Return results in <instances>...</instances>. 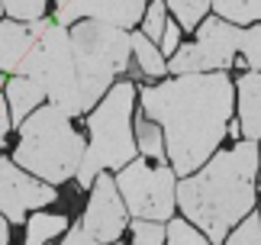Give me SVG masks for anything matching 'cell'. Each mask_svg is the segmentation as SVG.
Masks as SVG:
<instances>
[{"label":"cell","instance_id":"cb8c5ba5","mask_svg":"<svg viewBox=\"0 0 261 245\" xmlns=\"http://www.w3.org/2000/svg\"><path fill=\"white\" fill-rule=\"evenodd\" d=\"M168 7L162 0H152V7H145V16H142V36L148 42H155V39H162L165 26H168Z\"/></svg>","mask_w":261,"mask_h":245},{"label":"cell","instance_id":"484cf974","mask_svg":"<svg viewBox=\"0 0 261 245\" xmlns=\"http://www.w3.org/2000/svg\"><path fill=\"white\" fill-rule=\"evenodd\" d=\"M177 42H180V26L177 23H168L165 33H162V45H158V52H162L165 58H171L177 52Z\"/></svg>","mask_w":261,"mask_h":245},{"label":"cell","instance_id":"6da1fadb","mask_svg":"<svg viewBox=\"0 0 261 245\" xmlns=\"http://www.w3.org/2000/svg\"><path fill=\"white\" fill-rule=\"evenodd\" d=\"M142 116L162 126L165 155L174 178H190L216 155L236 107V84L226 71L177 75L165 84L142 87Z\"/></svg>","mask_w":261,"mask_h":245},{"label":"cell","instance_id":"ba28073f","mask_svg":"<svg viewBox=\"0 0 261 245\" xmlns=\"http://www.w3.org/2000/svg\"><path fill=\"white\" fill-rule=\"evenodd\" d=\"M239 36L242 29L226 23L219 16H206L197 26V39L190 45H177V52L168 58V71L177 75H213L236 65Z\"/></svg>","mask_w":261,"mask_h":245},{"label":"cell","instance_id":"5b68a950","mask_svg":"<svg viewBox=\"0 0 261 245\" xmlns=\"http://www.w3.org/2000/svg\"><path fill=\"white\" fill-rule=\"evenodd\" d=\"M29 29H33V48L23 58L16 75L33 81L45 94L48 104L58 107L65 116L87 113L84 100H81V84H77V68H74L68 29L45 16L29 23Z\"/></svg>","mask_w":261,"mask_h":245},{"label":"cell","instance_id":"e0dca14e","mask_svg":"<svg viewBox=\"0 0 261 245\" xmlns=\"http://www.w3.org/2000/svg\"><path fill=\"white\" fill-rule=\"evenodd\" d=\"M129 42H133V58L139 61V68H142L148 78H162L165 71H168L165 55L158 52V45L148 42L142 33H129Z\"/></svg>","mask_w":261,"mask_h":245},{"label":"cell","instance_id":"7c38bea8","mask_svg":"<svg viewBox=\"0 0 261 245\" xmlns=\"http://www.w3.org/2000/svg\"><path fill=\"white\" fill-rule=\"evenodd\" d=\"M236 100H239V129L248 142L261 136V71H245L236 81Z\"/></svg>","mask_w":261,"mask_h":245},{"label":"cell","instance_id":"d4e9b609","mask_svg":"<svg viewBox=\"0 0 261 245\" xmlns=\"http://www.w3.org/2000/svg\"><path fill=\"white\" fill-rule=\"evenodd\" d=\"M133 242L129 245H165V229L162 223H148V219H133ZM119 245V242H113Z\"/></svg>","mask_w":261,"mask_h":245},{"label":"cell","instance_id":"ffe728a7","mask_svg":"<svg viewBox=\"0 0 261 245\" xmlns=\"http://www.w3.org/2000/svg\"><path fill=\"white\" fill-rule=\"evenodd\" d=\"M239 55L248 71H261V23L242 29L239 36Z\"/></svg>","mask_w":261,"mask_h":245},{"label":"cell","instance_id":"44dd1931","mask_svg":"<svg viewBox=\"0 0 261 245\" xmlns=\"http://www.w3.org/2000/svg\"><path fill=\"white\" fill-rule=\"evenodd\" d=\"M165 245H210V239L197 226H190L187 219H168L165 229Z\"/></svg>","mask_w":261,"mask_h":245},{"label":"cell","instance_id":"4fadbf2b","mask_svg":"<svg viewBox=\"0 0 261 245\" xmlns=\"http://www.w3.org/2000/svg\"><path fill=\"white\" fill-rule=\"evenodd\" d=\"M33 48V29L29 23L0 19V75H16L23 58Z\"/></svg>","mask_w":261,"mask_h":245},{"label":"cell","instance_id":"5bb4252c","mask_svg":"<svg viewBox=\"0 0 261 245\" xmlns=\"http://www.w3.org/2000/svg\"><path fill=\"white\" fill-rule=\"evenodd\" d=\"M42 100H45V94L29 78L13 75L7 81V107H10V122H13V126H23V119L33 113V110L42 107Z\"/></svg>","mask_w":261,"mask_h":245},{"label":"cell","instance_id":"7402d4cb","mask_svg":"<svg viewBox=\"0 0 261 245\" xmlns=\"http://www.w3.org/2000/svg\"><path fill=\"white\" fill-rule=\"evenodd\" d=\"M0 4H4V13L16 23H36L48 10V0H0Z\"/></svg>","mask_w":261,"mask_h":245},{"label":"cell","instance_id":"2e32d148","mask_svg":"<svg viewBox=\"0 0 261 245\" xmlns=\"http://www.w3.org/2000/svg\"><path fill=\"white\" fill-rule=\"evenodd\" d=\"M210 10H216V16L232 26L261 23V0H210Z\"/></svg>","mask_w":261,"mask_h":245},{"label":"cell","instance_id":"277c9868","mask_svg":"<svg viewBox=\"0 0 261 245\" xmlns=\"http://www.w3.org/2000/svg\"><path fill=\"white\" fill-rule=\"evenodd\" d=\"M133 100H136V87L129 81H116L107 90V97L90 110L87 116L90 142L84 149L81 168L74 175L81 187H90L103 168H126L136 158L139 145L133 132Z\"/></svg>","mask_w":261,"mask_h":245},{"label":"cell","instance_id":"d6a6232c","mask_svg":"<svg viewBox=\"0 0 261 245\" xmlns=\"http://www.w3.org/2000/svg\"><path fill=\"white\" fill-rule=\"evenodd\" d=\"M258 216H261V213H258Z\"/></svg>","mask_w":261,"mask_h":245},{"label":"cell","instance_id":"4316f807","mask_svg":"<svg viewBox=\"0 0 261 245\" xmlns=\"http://www.w3.org/2000/svg\"><path fill=\"white\" fill-rule=\"evenodd\" d=\"M58 245H97L94 239L84 232V226H68V232H65V239L58 242Z\"/></svg>","mask_w":261,"mask_h":245},{"label":"cell","instance_id":"8fae6325","mask_svg":"<svg viewBox=\"0 0 261 245\" xmlns=\"http://www.w3.org/2000/svg\"><path fill=\"white\" fill-rule=\"evenodd\" d=\"M145 16V0H55V23L74 26L81 19H97V23L133 29Z\"/></svg>","mask_w":261,"mask_h":245},{"label":"cell","instance_id":"9a60e30c","mask_svg":"<svg viewBox=\"0 0 261 245\" xmlns=\"http://www.w3.org/2000/svg\"><path fill=\"white\" fill-rule=\"evenodd\" d=\"M68 232V216L62 213H33L26 223L23 245H48V239H58Z\"/></svg>","mask_w":261,"mask_h":245},{"label":"cell","instance_id":"52a82bcc","mask_svg":"<svg viewBox=\"0 0 261 245\" xmlns=\"http://www.w3.org/2000/svg\"><path fill=\"white\" fill-rule=\"evenodd\" d=\"M116 190L126 203V213L136 219H148V223H168L174 216V190H177V178L171 165H145L142 158H133L126 168L116 171Z\"/></svg>","mask_w":261,"mask_h":245},{"label":"cell","instance_id":"30bf717a","mask_svg":"<svg viewBox=\"0 0 261 245\" xmlns=\"http://www.w3.org/2000/svg\"><path fill=\"white\" fill-rule=\"evenodd\" d=\"M126 223H129V213L116 190V181L100 171L90 184V200L84 207V223H81L84 232L97 245H113L126 232Z\"/></svg>","mask_w":261,"mask_h":245},{"label":"cell","instance_id":"603a6c76","mask_svg":"<svg viewBox=\"0 0 261 245\" xmlns=\"http://www.w3.org/2000/svg\"><path fill=\"white\" fill-rule=\"evenodd\" d=\"M223 245H261V216L258 213H248V216L226 236Z\"/></svg>","mask_w":261,"mask_h":245},{"label":"cell","instance_id":"7a4b0ae2","mask_svg":"<svg viewBox=\"0 0 261 245\" xmlns=\"http://www.w3.org/2000/svg\"><path fill=\"white\" fill-rule=\"evenodd\" d=\"M255 175L258 145L242 139L232 149L216 152L203 168L177 184V207L210 242H226L229 232L255 210Z\"/></svg>","mask_w":261,"mask_h":245},{"label":"cell","instance_id":"3957f363","mask_svg":"<svg viewBox=\"0 0 261 245\" xmlns=\"http://www.w3.org/2000/svg\"><path fill=\"white\" fill-rule=\"evenodd\" d=\"M84 149V136L71 126V116L52 104H42L19 126L13 165L42 184H65L77 175Z\"/></svg>","mask_w":261,"mask_h":245},{"label":"cell","instance_id":"d6986e66","mask_svg":"<svg viewBox=\"0 0 261 245\" xmlns=\"http://www.w3.org/2000/svg\"><path fill=\"white\" fill-rule=\"evenodd\" d=\"M162 4L177 16L174 23L180 29H187V33L203 23V19H206V10H210V0H162Z\"/></svg>","mask_w":261,"mask_h":245},{"label":"cell","instance_id":"83f0119b","mask_svg":"<svg viewBox=\"0 0 261 245\" xmlns=\"http://www.w3.org/2000/svg\"><path fill=\"white\" fill-rule=\"evenodd\" d=\"M10 126H13V122H10V107H7V97H0V139H4L7 132H10Z\"/></svg>","mask_w":261,"mask_h":245},{"label":"cell","instance_id":"4dcf8cb0","mask_svg":"<svg viewBox=\"0 0 261 245\" xmlns=\"http://www.w3.org/2000/svg\"><path fill=\"white\" fill-rule=\"evenodd\" d=\"M0 87H7V78L4 75H0Z\"/></svg>","mask_w":261,"mask_h":245},{"label":"cell","instance_id":"f546056e","mask_svg":"<svg viewBox=\"0 0 261 245\" xmlns=\"http://www.w3.org/2000/svg\"><path fill=\"white\" fill-rule=\"evenodd\" d=\"M258 161H261V145H258ZM258 181H261V168H258Z\"/></svg>","mask_w":261,"mask_h":245},{"label":"cell","instance_id":"9c48e42d","mask_svg":"<svg viewBox=\"0 0 261 245\" xmlns=\"http://www.w3.org/2000/svg\"><path fill=\"white\" fill-rule=\"evenodd\" d=\"M55 200L58 190L52 184L26 175L23 168L13 165V158H0V216L7 223H23L26 213L42 210Z\"/></svg>","mask_w":261,"mask_h":245},{"label":"cell","instance_id":"f1b7e54d","mask_svg":"<svg viewBox=\"0 0 261 245\" xmlns=\"http://www.w3.org/2000/svg\"><path fill=\"white\" fill-rule=\"evenodd\" d=\"M0 245H10V223L0 216Z\"/></svg>","mask_w":261,"mask_h":245},{"label":"cell","instance_id":"8992f818","mask_svg":"<svg viewBox=\"0 0 261 245\" xmlns=\"http://www.w3.org/2000/svg\"><path fill=\"white\" fill-rule=\"evenodd\" d=\"M71 39V55L77 68V84H81L84 110H94L107 90L116 84V78L129 68L133 58V42L126 29L97 23V19H81L68 29Z\"/></svg>","mask_w":261,"mask_h":245},{"label":"cell","instance_id":"1f68e13d","mask_svg":"<svg viewBox=\"0 0 261 245\" xmlns=\"http://www.w3.org/2000/svg\"><path fill=\"white\" fill-rule=\"evenodd\" d=\"M0 16H4V4H0Z\"/></svg>","mask_w":261,"mask_h":245},{"label":"cell","instance_id":"ac0fdd59","mask_svg":"<svg viewBox=\"0 0 261 245\" xmlns=\"http://www.w3.org/2000/svg\"><path fill=\"white\" fill-rule=\"evenodd\" d=\"M133 132H136V145L142 149V155L155 158V161H165V136H162V126H155L152 119L139 116L133 122Z\"/></svg>","mask_w":261,"mask_h":245}]
</instances>
